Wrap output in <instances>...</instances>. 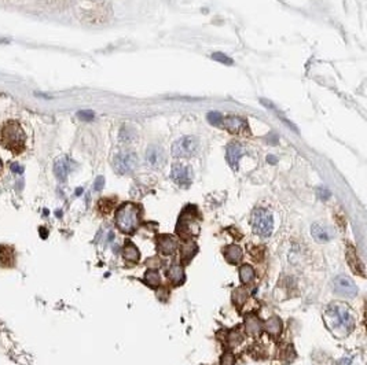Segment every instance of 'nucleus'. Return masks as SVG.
I'll use <instances>...</instances> for the list:
<instances>
[{
	"label": "nucleus",
	"instance_id": "412c9836",
	"mask_svg": "<svg viewBox=\"0 0 367 365\" xmlns=\"http://www.w3.org/2000/svg\"><path fill=\"white\" fill-rule=\"evenodd\" d=\"M266 330L272 336H278L281 334V331H282V323H281L278 317H271L270 320L266 323Z\"/></svg>",
	"mask_w": 367,
	"mask_h": 365
},
{
	"label": "nucleus",
	"instance_id": "39448f33",
	"mask_svg": "<svg viewBox=\"0 0 367 365\" xmlns=\"http://www.w3.org/2000/svg\"><path fill=\"white\" fill-rule=\"evenodd\" d=\"M199 141L194 136H183L172 144V155L175 158H190L198 153Z\"/></svg>",
	"mask_w": 367,
	"mask_h": 365
},
{
	"label": "nucleus",
	"instance_id": "0eeeda50",
	"mask_svg": "<svg viewBox=\"0 0 367 365\" xmlns=\"http://www.w3.org/2000/svg\"><path fill=\"white\" fill-rule=\"evenodd\" d=\"M110 7L105 3H98V5L84 10L83 13V21L88 23H103L106 22L110 17Z\"/></svg>",
	"mask_w": 367,
	"mask_h": 365
},
{
	"label": "nucleus",
	"instance_id": "f257e3e1",
	"mask_svg": "<svg viewBox=\"0 0 367 365\" xmlns=\"http://www.w3.org/2000/svg\"><path fill=\"white\" fill-rule=\"evenodd\" d=\"M325 321L333 334L341 332L340 336L348 334V331L354 326V317L351 314L350 309L341 304L332 305L325 313Z\"/></svg>",
	"mask_w": 367,
	"mask_h": 365
},
{
	"label": "nucleus",
	"instance_id": "1a4fd4ad",
	"mask_svg": "<svg viewBox=\"0 0 367 365\" xmlns=\"http://www.w3.org/2000/svg\"><path fill=\"white\" fill-rule=\"evenodd\" d=\"M333 290H334V293L341 295V297H355V295L358 294V288L355 286V283L351 280L350 277L342 276V275H338V276L334 277Z\"/></svg>",
	"mask_w": 367,
	"mask_h": 365
},
{
	"label": "nucleus",
	"instance_id": "cd10ccee",
	"mask_svg": "<svg viewBox=\"0 0 367 365\" xmlns=\"http://www.w3.org/2000/svg\"><path fill=\"white\" fill-rule=\"evenodd\" d=\"M195 251H197V247H195L194 243H189V245H183L181 246V257L185 258V260H189L193 257Z\"/></svg>",
	"mask_w": 367,
	"mask_h": 365
},
{
	"label": "nucleus",
	"instance_id": "7ed1b4c3",
	"mask_svg": "<svg viewBox=\"0 0 367 365\" xmlns=\"http://www.w3.org/2000/svg\"><path fill=\"white\" fill-rule=\"evenodd\" d=\"M116 224L123 232L132 233L139 224V211L133 203H125L116 213Z\"/></svg>",
	"mask_w": 367,
	"mask_h": 365
},
{
	"label": "nucleus",
	"instance_id": "a878e982",
	"mask_svg": "<svg viewBox=\"0 0 367 365\" xmlns=\"http://www.w3.org/2000/svg\"><path fill=\"white\" fill-rule=\"evenodd\" d=\"M145 282L151 287H157L159 284V275L158 272L155 271H149V272L145 275Z\"/></svg>",
	"mask_w": 367,
	"mask_h": 365
},
{
	"label": "nucleus",
	"instance_id": "c85d7f7f",
	"mask_svg": "<svg viewBox=\"0 0 367 365\" xmlns=\"http://www.w3.org/2000/svg\"><path fill=\"white\" fill-rule=\"evenodd\" d=\"M40 2L44 6H47V7H51V9L63 7L67 3V0H40Z\"/></svg>",
	"mask_w": 367,
	"mask_h": 365
},
{
	"label": "nucleus",
	"instance_id": "f03ea898",
	"mask_svg": "<svg viewBox=\"0 0 367 365\" xmlns=\"http://www.w3.org/2000/svg\"><path fill=\"white\" fill-rule=\"evenodd\" d=\"M0 143L14 154L22 153L25 147V133L17 121H9L0 129Z\"/></svg>",
	"mask_w": 367,
	"mask_h": 365
},
{
	"label": "nucleus",
	"instance_id": "6ab92c4d",
	"mask_svg": "<svg viewBox=\"0 0 367 365\" xmlns=\"http://www.w3.org/2000/svg\"><path fill=\"white\" fill-rule=\"evenodd\" d=\"M263 326H261V321L259 320V317L256 316H249L245 323V330L249 335H259L261 331Z\"/></svg>",
	"mask_w": 367,
	"mask_h": 365
},
{
	"label": "nucleus",
	"instance_id": "20e7f679",
	"mask_svg": "<svg viewBox=\"0 0 367 365\" xmlns=\"http://www.w3.org/2000/svg\"><path fill=\"white\" fill-rule=\"evenodd\" d=\"M252 227L255 233L260 236H270L274 229V217L272 213L267 209H256L253 211Z\"/></svg>",
	"mask_w": 367,
	"mask_h": 365
},
{
	"label": "nucleus",
	"instance_id": "e433bc0d",
	"mask_svg": "<svg viewBox=\"0 0 367 365\" xmlns=\"http://www.w3.org/2000/svg\"><path fill=\"white\" fill-rule=\"evenodd\" d=\"M267 161H270V162H272V163L277 162V159H275L274 157H268V158H267Z\"/></svg>",
	"mask_w": 367,
	"mask_h": 365
},
{
	"label": "nucleus",
	"instance_id": "bb28decb",
	"mask_svg": "<svg viewBox=\"0 0 367 365\" xmlns=\"http://www.w3.org/2000/svg\"><path fill=\"white\" fill-rule=\"evenodd\" d=\"M211 58H212L213 61L223 63V65H228V66H231V65L234 63V61H233L230 57H227L226 54L223 53H213L212 55H211Z\"/></svg>",
	"mask_w": 367,
	"mask_h": 365
},
{
	"label": "nucleus",
	"instance_id": "f3484780",
	"mask_svg": "<svg viewBox=\"0 0 367 365\" xmlns=\"http://www.w3.org/2000/svg\"><path fill=\"white\" fill-rule=\"evenodd\" d=\"M311 232L314 235V238L316 239V240H319V242H328L329 239L332 238L329 228H326V227H323V225L320 224L312 225Z\"/></svg>",
	"mask_w": 367,
	"mask_h": 365
},
{
	"label": "nucleus",
	"instance_id": "2eb2a0df",
	"mask_svg": "<svg viewBox=\"0 0 367 365\" xmlns=\"http://www.w3.org/2000/svg\"><path fill=\"white\" fill-rule=\"evenodd\" d=\"M158 249L163 254H172L176 249V242L172 236L164 235L158 239Z\"/></svg>",
	"mask_w": 367,
	"mask_h": 365
},
{
	"label": "nucleus",
	"instance_id": "393cba45",
	"mask_svg": "<svg viewBox=\"0 0 367 365\" xmlns=\"http://www.w3.org/2000/svg\"><path fill=\"white\" fill-rule=\"evenodd\" d=\"M233 298H234V304L237 305H242L246 299H248V291L242 288V287H239L237 290L234 291V294H233Z\"/></svg>",
	"mask_w": 367,
	"mask_h": 365
},
{
	"label": "nucleus",
	"instance_id": "c756f323",
	"mask_svg": "<svg viewBox=\"0 0 367 365\" xmlns=\"http://www.w3.org/2000/svg\"><path fill=\"white\" fill-rule=\"evenodd\" d=\"M207 118H208L209 124H212V125H220L223 115H221L220 113H217V111H211V113H208V115H207Z\"/></svg>",
	"mask_w": 367,
	"mask_h": 365
},
{
	"label": "nucleus",
	"instance_id": "ddd939ff",
	"mask_svg": "<svg viewBox=\"0 0 367 365\" xmlns=\"http://www.w3.org/2000/svg\"><path fill=\"white\" fill-rule=\"evenodd\" d=\"M15 264L14 249L10 246H0V265L3 268H11Z\"/></svg>",
	"mask_w": 367,
	"mask_h": 365
},
{
	"label": "nucleus",
	"instance_id": "9b49d317",
	"mask_svg": "<svg viewBox=\"0 0 367 365\" xmlns=\"http://www.w3.org/2000/svg\"><path fill=\"white\" fill-rule=\"evenodd\" d=\"M171 177L172 180L179 185H189L193 179V172L187 165L183 163H173L172 171H171Z\"/></svg>",
	"mask_w": 367,
	"mask_h": 365
},
{
	"label": "nucleus",
	"instance_id": "dca6fc26",
	"mask_svg": "<svg viewBox=\"0 0 367 365\" xmlns=\"http://www.w3.org/2000/svg\"><path fill=\"white\" fill-rule=\"evenodd\" d=\"M224 255H226V260L228 261V262L237 264V262L242 260V250H241L239 246H237V245H231V246L226 247Z\"/></svg>",
	"mask_w": 367,
	"mask_h": 365
},
{
	"label": "nucleus",
	"instance_id": "4c0bfd02",
	"mask_svg": "<svg viewBox=\"0 0 367 365\" xmlns=\"http://www.w3.org/2000/svg\"><path fill=\"white\" fill-rule=\"evenodd\" d=\"M0 171H2V161H0Z\"/></svg>",
	"mask_w": 367,
	"mask_h": 365
},
{
	"label": "nucleus",
	"instance_id": "aec40b11",
	"mask_svg": "<svg viewBox=\"0 0 367 365\" xmlns=\"http://www.w3.org/2000/svg\"><path fill=\"white\" fill-rule=\"evenodd\" d=\"M168 275V279L175 284H179L185 280V271L181 268L180 265H172L169 271L167 272Z\"/></svg>",
	"mask_w": 367,
	"mask_h": 365
},
{
	"label": "nucleus",
	"instance_id": "5701e85b",
	"mask_svg": "<svg viewBox=\"0 0 367 365\" xmlns=\"http://www.w3.org/2000/svg\"><path fill=\"white\" fill-rule=\"evenodd\" d=\"M239 277L242 283H250L255 279V269L250 266V265H242L241 269H239Z\"/></svg>",
	"mask_w": 367,
	"mask_h": 365
},
{
	"label": "nucleus",
	"instance_id": "b1692460",
	"mask_svg": "<svg viewBox=\"0 0 367 365\" xmlns=\"http://www.w3.org/2000/svg\"><path fill=\"white\" fill-rule=\"evenodd\" d=\"M123 255H124V260L128 261V262H136L139 260V251L133 245L129 243L128 246L124 247V251H123Z\"/></svg>",
	"mask_w": 367,
	"mask_h": 365
},
{
	"label": "nucleus",
	"instance_id": "473e14b6",
	"mask_svg": "<svg viewBox=\"0 0 367 365\" xmlns=\"http://www.w3.org/2000/svg\"><path fill=\"white\" fill-rule=\"evenodd\" d=\"M103 184H105V179H103L102 176L98 177L97 181H95V189H97V191H101L102 187H103Z\"/></svg>",
	"mask_w": 367,
	"mask_h": 365
},
{
	"label": "nucleus",
	"instance_id": "c9c22d12",
	"mask_svg": "<svg viewBox=\"0 0 367 365\" xmlns=\"http://www.w3.org/2000/svg\"><path fill=\"white\" fill-rule=\"evenodd\" d=\"M11 169H13L14 172H18V173H21V172H22V167H19L18 165H15V163H14V165H11Z\"/></svg>",
	"mask_w": 367,
	"mask_h": 365
},
{
	"label": "nucleus",
	"instance_id": "a211bd4d",
	"mask_svg": "<svg viewBox=\"0 0 367 365\" xmlns=\"http://www.w3.org/2000/svg\"><path fill=\"white\" fill-rule=\"evenodd\" d=\"M347 258H348V262H350L352 271H354L355 273H359L360 276H363V275H364V273H363V265H362V262L358 260L356 253H355V250L352 249V247H348Z\"/></svg>",
	"mask_w": 367,
	"mask_h": 365
},
{
	"label": "nucleus",
	"instance_id": "f8f14e48",
	"mask_svg": "<svg viewBox=\"0 0 367 365\" xmlns=\"http://www.w3.org/2000/svg\"><path fill=\"white\" fill-rule=\"evenodd\" d=\"M245 154V149L239 143H230V144L226 147V158L227 162L230 163V166L237 171L239 165V159L242 158V155Z\"/></svg>",
	"mask_w": 367,
	"mask_h": 365
},
{
	"label": "nucleus",
	"instance_id": "423d86ee",
	"mask_svg": "<svg viewBox=\"0 0 367 365\" xmlns=\"http://www.w3.org/2000/svg\"><path fill=\"white\" fill-rule=\"evenodd\" d=\"M137 166V155L133 151H123L113 159V167L119 175H129Z\"/></svg>",
	"mask_w": 367,
	"mask_h": 365
},
{
	"label": "nucleus",
	"instance_id": "6e6552de",
	"mask_svg": "<svg viewBox=\"0 0 367 365\" xmlns=\"http://www.w3.org/2000/svg\"><path fill=\"white\" fill-rule=\"evenodd\" d=\"M221 127L224 128L226 131L234 135H245L249 133V125L248 121L242 117L238 115H228V117H223L221 119Z\"/></svg>",
	"mask_w": 367,
	"mask_h": 365
},
{
	"label": "nucleus",
	"instance_id": "7c9ffc66",
	"mask_svg": "<svg viewBox=\"0 0 367 365\" xmlns=\"http://www.w3.org/2000/svg\"><path fill=\"white\" fill-rule=\"evenodd\" d=\"M77 117H79L80 119H83V121H91V119H94L95 114H94V111L91 110H81L77 113Z\"/></svg>",
	"mask_w": 367,
	"mask_h": 365
},
{
	"label": "nucleus",
	"instance_id": "4be33fe9",
	"mask_svg": "<svg viewBox=\"0 0 367 365\" xmlns=\"http://www.w3.org/2000/svg\"><path fill=\"white\" fill-rule=\"evenodd\" d=\"M136 139V132L135 129L129 127H123L120 131V141L121 143H132Z\"/></svg>",
	"mask_w": 367,
	"mask_h": 365
},
{
	"label": "nucleus",
	"instance_id": "9d476101",
	"mask_svg": "<svg viewBox=\"0 0 367 365\" xmlns=\"http://www.w3.org/2000/svg\"><path fill=\"white\" fill-rule=\"evenodd\" d=\"M145 159L146 163L153 169H159V167L164 166L167 157H165L164 150L158 147V145H150L147 147L146 154H145Z\"/></svg>",
	"mask_w": 367,
	"mask_h": 365
},
{
	"label": "nucleus",
	"instance_id": "f704fd0d",
	"mask_svg": "<svg viewBox=\"0 0 367 365\" xmlns=\"http://www.w3.org/2000/svg\"><path fill=\"white\" fill-rule=\"evenodd\" d=\"M337 365H352V360L351 358H342V360L338 361Z\"/></svg>",
	"mask_w": 367,
	"mask_h": 365
},
{
	"label": "nucleus",
	"instance_id": "72a5a7b5",
	"mask_svg": "<svg viewBox=\"0 0 367 365\" xmlns=\"http://www.w3.org/2000/svg\"><path fill=\"white\" fill-rule=\"evenodd\" d=\"M319 195L322 199H328L330 197V192L326 188H319Z\"/></svg>",
	"mask_w": 367,
	"mask_h": 365
},
{
	"label": "nucleus",
	"instance_id": "2f4dec72",
	"mask_svg": "<svg viewBox=\"0 0 367 365\" xmlns=\"http://www.w3.org/2000/svg\"><path fill=\"white\" fill-rule=\"evenodd\" d=\"M235 358L231 353H226L224 356L221 357V365H234Z\"/></svg>",
	"mask_w": 367,
	"mask_h": 365
},
{
	"label": "nucleus",
	"instance_id": "4468645a",
	"mask_svg": "<svg viewBox=\"0 0 367 365\" xmlns=\"http://www.w3.org/2000/svg\"><path fill=\"white\" fill-rule=\"evenodd\" d=\"M54 172H55V175L59 180H65L69 175V172H71V163H69V159L67 158H62V159H58L57 162H55V166H54Z\"/></svg>",
	"mask_w": 367,
	"mask_h": 365
}]
</instances>
